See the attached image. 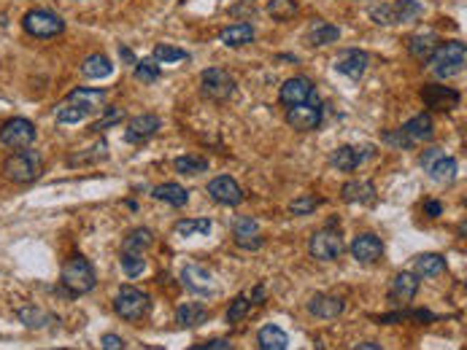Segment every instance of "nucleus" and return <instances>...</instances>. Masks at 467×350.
I'll use <instances>...</instances> for the list:
<instances>
[{
    "label": "nucleus",
    "mask_w": 467,
    "mask_h": 350,
    "mask_svg": "<svg viewBox=\"0 0 467 350\" xmlns=\"http://www.w3.org/2000/svg\"><path fill=\"white\" fill-rule=\"evenodd\" d=\"M103 100H106V92H103V89H74L71 95L65 97V103L57 105L54 119H57L60 127L79 124V121L89 119V116L100 108Z\"/></svg>",
    "instance_id": "obj_1"
},
{
    "label": "nucleus",
    "mask_w": 467,
    "mask_h": 350,
    "mask_svg": "<svg viewBox=\"0 0 467 350\" xmlns=\"http://www.w3.org/2000/svg\"><path fill=\"white\" fill-rule=\"evenodd\" d=\"M41 173H44V159H41L36 148H16L3 165V175L11 183H19V186L38 181Z\"/></svg>",
    "instance_id": "obj_2"
},
{
    "label": "nucleus",
    "mask_w": 467,
    "mask_h": 350,
    "mask_svg": "<svg viewBox=\"0 0 467 350\" xmlns=\"http://www.w3.org/2000/svg\"><path fill=\"white\" fill-rule=\"evenodd\" d=\"M465 57L467 48L462 41H451V43H443L432 51V57L427 62L432 65V71L438 78H454L465 71Z\"/></svg>",
    "instance_id": "obj_3"
},
{
    "label": "nucleus",
    "mask_w": 467,
    "mask_h": 350,
    "mask_svg": "<svg viewBox=\"0 0 467 350\" xmlns=\"http://www.w3.org/2000/svg\"><path fill=\"white\" fill-rule=\"evenodd\" d=\"M95 267L86 262L84 256H74L68 264L62 267V286L71 291L74 297H84L95 289Z\"/></svg>",
    "instance_id": "obj_4"
},
{
    "label": "nucleus",
    "mask_w": 467,
    "mask_h": 350,
    "mask_svg": "<svg viewBox=\"0 0 467 350\" xmlns=\"http://www.w3.org/2000/svg\"><path fill=\"white\" fill-rule=\"evenodd\" d=\"M22 30L33 38H54L65 33V19L46 9H33L22 16Z\"/></svg>",
    "instance_id": "obj_5"
},
{
    "label": "nucleus",
    "mask_w": 467,
    "mask_h": 350,
    "mask_svg": "<svg viewBox=\"0 0 467 350\" xmlns=\"http://www.w3.org/2000/svg\"><path fill=\"white\" fill-rule=\"evenodd\" d=\"M149 307H151V299H149L146 291L133 289V286H122V289L116 291L114 310L124 321H141L149 313Z\"/></svg>",
    "instance_id": "obj_6"
},
{
    "label": "nucleus",
    "mask_w": 467,
    "mask_h": 350,
    "mask_svg": "<svg viewBox=\"0 0 467 350\" xmlns=\"http://www.w3.org/2000/svg\"><path fill=\"white\" fill-rule=\"evenodd\" d=\"M181 283L192 294H197V297H214V294H219V280H216V275L211 272L209 267L203 264H186L181 269Z\"/></svg>",
    "instance_id": "obj_7"
},
{
    "label": "nucleus",
    "mask_w": 467,
    "mask_h": 350,
    "mask_svg": "<svg viewBox=\"0 0 467 350\" xmlns=\"http://www.w3.org/2000/svg\"><path fill=\"white\" fill-rule=\"evenodd\" d=\"M33 140H36L33 121L22 119V116H14V119L0 124V143L3 145H9V148H27Z\"/></svg>",
    "instance_id": "obj_8"
},
{
    "label": "nucleus",
    "mask_w": 467,
    "mask_h": 350,
    "mask_svg": "<svg viewBox=\"0 0 467 350\" xmlns=\"http://www.w3.org/2000/svg\"><path fill=\"white\" fill-rule=\"evenodd\" d=\"M376 157V148L373 145H338L330 154V165L341 173H351L359 165H365L368 159Z\"/></svg>",
    "instance_id": "obj_9"
},
{
    "label": "nucleus",
    "mask_w": 467,
    "mask_h": 350,
    "mask_svg": "<svg viewBox=\"0 0 467 350\" xmlns=\"http://www.w3.org/2000/svg\"><path fill=\"white\" fill-rule=\"evenodd\" d=\"M200 89H203V95L206 97H211V100L219 103V100L233 97L235 78L227 71H221V68H209V71L200 76Z\"/></svg>",
    "instance_id": "obj_10"
},
{
    "label": "nucleus",
    "mask_w": 467,
    "mask_h": 350,
    "mask_svg": "<svg viewBox=\"0 0 467 350\" xmlns=\"http://www.w3.org/2000/svg\"><path fill=\"white\" fill-rule=\"evenodd\" d=\"M346 242L338 232L332 230H321L311 237V256L319 259V262H335L338 256H343Z\"/></svg>",
    "instance_id": "obj_11"
},
{
    "label": "nucleus",
    "mask_w": 467,
    "mask_h": 350,
    "mask_svg": "<svg viewBox=\"0 0 467 350\" xmlns=\"http://www.w3.org/2000/svg\"><path fill=\"white\" fill-rule=\"evenodd\" d=\"M286 121H289V127H295L297 133L316 130V127L321 124V108L316 105V103L289 105V110H286Z\"/></svg>",
    "instance_id": "obj_12"
},
{
    "label": "nucleus",
    "mask_w": 467,
    "mask_h": 350,
    "mask_svg": "<svg viewBox=\"0 0 467 350\" xmlns=\"http://www.w3.org/2000/svg\"><path fill=\"white\" fill-rule=\"evenodd\" d=\"M206 189H209L211 200L219 202V205H238V202L243 200L241 186H238V181L230 178V175H219V178H214Z\"/></svg>",
    "instance_id": "obj_13"
},
{
    "label": "nucleus",
    "mask_w": 467,
    "mask_h": 350,
    "mask_svg": "<svg viewBox=\"0 0 467 350\" xmlns=\"http://www.w3.org/2000/svg\"><path fill=\"white\" fill-rule=\"evenodd\" d=\"M351 256L357 259L359 264H376L383 256V242L376 235H370V232L357 235L354 242H351Z\"/></svg>",
    "instance_id": "obj_14"
},
{
    "label": "nucleus",
    "mask_w": 467,
    "mask_h": 350,
    "mask_svg": "<svg viewBox=\"0 0 467 350\" xmlns=\"http://www.w3.org/2000/svg\"><path fill=\"white\" fill-rule=\"evenodd\" d=\"M233 240L246 248V251H257L262 245V232L254 218H235L233 221Z\"/></svg>",
    "instance_id": "obj_15"
},
{
    "label": "nucleus",
    "mask_w": 467,
    "mask_h": 350,
    "mask_svg": "<svg viewBox=\"0 0 467 350\" xmlns=\"http://www.w3.org/2000/svg\"><path fill=\"white\" fill-rule=\"evenodd\" d=\"M421 100H424V105H430V108L451 110V108H456V103H459V92H454V89H448V86H443V84H427L421 89Z\"/></svg>",
    "instance_id": "obj_16"
},
{
    "label": "nucleus",
    "mask_w": 467,
    "mask_h": 350,
    "mask_svg": "<svg viewBox=\"0 0 467 350\" xmlns=\"http://www.w3.org/2000/svg\"><path fill=\"white\" fill-rule=\"evenodd\" d=\"M368 65H370V57L362 48H348V51H343V54L335 60V71L357 81V78H362V73L368 71Z\"/></svg>",
    "instance_id": "obj_17"
},
{
    "label": "nucleus",
    "mask_w": 467,
    "mask_h": 350,
    "mask_svg": "<svg viewBox=\"0 0 467 350\" xmlns=\"http://www.w3.org/2000/svg\"><path fill=\"white\" fill-rule=\"evenodd\" d=\"M313 97V84L303 78V76H297V78H289V81H283L281 86V103L283 105H300V103H308Z\"/></svg>",
    "instance_id": "obj_18"
},
{
    "label": "nucleus",
    "mask_w": 467,
    "mask_h": 350,
    "mask_svg": "<svg viewBox=\"0 0 467 350\" xmlns=\"http://www.w3.org/2000/svg\"><path fill=\"white\" fill-rule=\"evenodd\" d=\"M418 275L416 272H400L397 278H394L392 289H389V299L397 304H408L413 302V297H416L418 291Z\"/></svg>",
    "instance_id": "obj_19"
},
{
    "label": "nucleus",
    "mask_w": 467,
    "mask_h": 350,
    "mask_svg": "<svg viewBox=\"0 0 467 350\" xmlns=\"http://www.w3.org/2000/svg\"><path fill=\"white\" fill-rule=\"evenodd\" d=\"M160 116H154V113H144V116H136V119L130 121V127H127V133L124 138L130 140V143H141V140H146L151 135L160 130Z\"/></svg>",
    "instance_id": "obj_20"
},
{
    "label": "nucleus",
    "mask_w": 467,
    "mask_h": 350,
    "mask_svg": "<svg viewBox=\"0 0 467 350\" xmlns=\"http://www.w3.org/2000/svg\"><path fill=\"white\" fill-rule=\"evenodd\" d=\"M308 313L316 315V318H324V321L338 318L343 313V299L341 297H327V294H313L311 302H308Z\"/></svg>",
    "instance_id": "obj_21"
},
{
    "label": "nucleus",
    "mask_w": 467,
    "mask_h": 350,
    "mask_svg": "<svg viewBox=\"0 0 467 350\" xmlns=\"http://www.w3.org/2000/svg\"><path fill=\"white\" fill-rule=\"evenodd\" d=\"M341 197L346 202H362V205H370L376 202V186L370 181H348L341 189Z\"/></svg>",
    "instance_id": "obj_22"
},
{
    "label": "nucleus",
    "mask_w": 467,
    "mask_h": 350,
    "mask_svg": "<svg viewBox=\"0 0 467 350\" xmlns=\"http://www.w3.org/2000/svg\"><path fill=\"white\" fill-rule=\"evenodd\" d=\"M400 130L406 133V138L411 140V143H416V140H430L432 133H435L432 119L427 116V113H418V116H413V119H408Z\"/></svg>",
    "instance_id": "obj_23"
},
{
    "label": "nucleus",
    "mask_w": 467,
    "mask_h": 350,
    "mask_svg": "<svg viewBox=\"0 0 467 350\" xmlns=\"http://www.w3.org/2000/svg\"><path fill=\"white\" fill-rule=\"evenodd\" d=\"M176 321H179V326L181 329H195V326H200V324L209 321V310H206L203 304H195V302L179 304V310H176Z\"/></svg>",
    "instance_id": "obj_24"
},
{
    "label": "nucleus",
    "mask_w": 467,
    "mask_h": 350,
    "mask_svg": "<svg viewBox=\"0 0 467 350\" xmlns=\"http://www.w3.org/2000/svg\"><path fill=\"white\" fill-rule=\"evenodd\" d=\"M151 197L160 200V202H168V205H173V207H184L186 200H189L186 189L184 186H179V183H160V186L151 189Z\"/></svg>",
    "instance_id": "obj_25"
},
{
    "label": "nucleus",
    "mask_w": 467,
    "mask_h": 350,
    "mask_svg": "<svg viewBox=\"0 0 467 350\" xmlns=\"http://www.w3.org/2000/svg\"><path fill=\"white\" fill-rule=\"evenodd\" d=\"M435 48H438V36H435V33H421V36L408 38V51L421 62L430 60Z\"/></svg>",
    "instance_id": "obj_26"
},
{
    "label": "nucleus",
    "mask_w": 467,
    "mask_h": 350,
    "mask_svg": "<svg viewBox=\"0 0 467 350\" xmlns=\"http://www.w3.org/2000/svg\"><path fill=\"white\" fill-rule=\"evenodd\" d=\"M413 272L418 278H435V275L446 272V259L441 254H421L413 262Z\"/></svg>",
    "instance_id": "obj_27"
},
{
    "label": "nucleus",
    "mask_w": 467,
    "mask_h": 350,
    "mask_svg": "<svg viewBox=\"0 0 467 350\" xmlns=\"http://www.w3.org/2000/svg\"><path fill=\"white\" fill-rule=\"evenodd\" d=\"M219 41L224 43V46H246V43H251L254 41V27L251 24H233V27H227V30H221Z\"/></svg>",
    "instance_id": "obj_28"
},
{
    "label": "nucleus",
    "mask_w": 467,
    "mask_h": 350,
    "mask_svg": "<svg viewBox=\"0 0 467 350\" xmlns=\"http://www.w3.org/2000/svg\"><path fill=\"white\" fill-rule=\"evenodd\" d=\"M456 173H459V162L446 157V154L441 159H435L430 168H427V175H430L432 181H454Z\"/></svg>",
    "instance_id": "obj_29"
},
{
    "label": "nucleus",
    "mask_w": 467,
    "mask_h": 350,
    "mask_svg": "<svg viewBox=\"0 0 467 350\" xmlns=\"http://www.w3.org/2000/svg\"><path fill=\"white\" fill-rule=\"evenodd\" d=\"M257 342L262 350H286L289 348V337H286L278 326H262L257 334Z\"/></svg>",
    "instance_id": "obj_30"
},
{
    "label": "nucleus",
    "mask_w": 467,
    "mask_h": 350,
    "mask_svg": "<svg viewBox=\"0 0 467 350\" xmlns=\"http://www.w3.org/2000/svg\"><path fill=\"white\" fill-rule=\"evenodd\" d=\"M111 71H114V65L106 54H89L81 65V73L86 78H106V76H111Z\"/></svg>",
    "instance_id": "obj_31"
},
{
    "label": "nucleus",
    "mask_w": 467,
    "mask_h": 350,
    "mask_svg": "<svg viewBox=\"0 0 467 350\" xmlns=\"http://www.w3.org/2000/svg\"><path fill=\"white\" fill-rule=\"evenodd\" d=\"M338 38H341V30H338L335 24H327V22H316L313 24V30L308 33L311 46H327V43H335Z\"/></svg>",
    "instance_id": "obj_32"
},
{
    "label": "nucleus",
    "mask_w": 467,
    "mask_h": 350,
    "mask_svg": "<svg viewBox=\"0 0 467 350\" xmlns=\"http://www.w3.org/2000/svg\"><path fill=\"white\" fill-rule=\"evenodd\" d=\"M297 11H300L297 0H271L268 3V14H271L276 22H289V19L297 16Z\"/></svg>",
    "instance_id": "obj_33"
},
{
    "label": "nucleus",
    "mask_w": 467,
    "mask_h": 350,
    "mask_svg": "<svg viewBox=\"0 0 467 350\" xmlns=\"http://www.w3.org/2000/svg\"><path fill=\"white\" fill-rule=\"evenodd\" d=\"M211 224L209 218H184V221H179L176 224V235H181V237H192V235H209L211 232Z\"/></svg>",
    "instance_id": "obj_34"
},
{
    "label": "nucleus",
    "mask_w": 467,
    "mask_h": 350,
    "mask_svg": "<svg viewBox=\"0 0 467 350\" xmlns=\"http://www.w3.org/2000/svg\"><path fill=\"white\" fill-rule=\"evenodd\" d=\"M16 315H19V321L30 329H44V326H49V321H54V315L44 313V310H38V307H30V304L22 307Z\"/></svg>",
    "instance_id": "obj_35"
},
{
    "label": "nucleus",
    "mask_w": 467,
    "mask_h": 350,
    "mask_svg": "<svg viewBox=\"0 0 467 350\" xmlns=\"http://www.w3.org/2000/svg\"><path fill=\"white\" fill-rule=\"evenodd\" d=\"M176 170L181 173V175H195V173H203V170H209V159L197 157V154H186V157H179L176 162Z\"/></svg>",
    "instance_id": "obj_36"
},
{
    "label": "nucleus",
    "mask_w": 467,
    "mask_h": 350,
    "mask_svg": "<svg viewBox=\"0 0 467 350\" xmlns=\"http://www.w3.org/2000/svg\"><path fill=\"white\" fill-rule=\"evenodd\" d=\"M394 22H413L418 14H421V6L416 0H397L392 6Z\"/></svg>",
    "instance_id": "obj_37"
},
{
    "label": "nucleus",
    "mask_w": 467,
    "mask_h": 350,
    "mask_svg": "<svg viewBox=\"0 0 467 350\" xmlns=\"http://www.w3.org/2000/svg\"><path fill=\"white\" fill-rule=\"evenodd\" d=\"M151 245V232L149 230H133L127 237H124V245H122V251H144V248H149Z\"/></svg>",
    "instance_id": "obj_38"
},
{
    "label": "nucleus",
    "mask_w": 467,
    "mask_h": 350,
    "mask_svg": "<svg viewBox=\"0 0 467 350\" xmlns=\"http://www.w3.org/2000/svg\"><path fill=\"white\" fill-rule=\"evenodd\" d=\"M122 269L127 278H138V275L146 269V262H144L136 251H122Z\"/></svg>",
    "instance_id": "obj_39"
},
{
    "label": "nucleus",
    "mask_w": 467,
    "mask_h": 350,
    "mask_svg": "<svg viewBox=\"0 0 467 350\" xmlns=\"http://www.w3.org/2000/svg\"><path fill=\"white\" fill-rule=\"evenodd\" d=\"M186 57H189V54H186L184 48L165 46V43L154 46V54H151V60L154 62H181V60H186Z\"/></svg>",
    "instance_id": "obj_40"
},
{
    "label": "nucleus",
    "mask_w": 467,
    "mask_h": 350,
    "mask_svg": "<svg viewBox=\"0 0 467 350\" xmlns=\"http://www.w3.org/2000/svg\"><path fill=\"white\" fill-rule=\"evenodd\" d=\"M248 307H251V299L248 297H235L233 304L227 307V324H238V321H243L248 315Z\"/></svg>",
    "instance_id": "obj_41"
},
{
    "label": "nucleus",
    "mask_w": 467,
    "mask_h": 350,
    "mask_svg": "<svg viewBox=\"0 0 467 350\" xmlns=\"http://www.w3.org/2000/svg\"><path fill=\"white\" fill-rule=\"evenodd\" d=\"M136 78L138 81H146V84H154V78H160V65L154 60H138Z\"/></svg>",
    "instance_id": "obj_42"
},
{
    "label": "nucleus",
    "mask_w": 467,
    "mask_h": 350,
    "mask_svg": "<svg viewBox=\"0 0 467 350\" xmlns=\"http://www.w3.org/2000/svg\"><path fill=\"white\" fill-rule=\"evenodd\" d=\"M316 207H319V200H316V197H300V200H292L289 213H295V216H308V213H313Z\"/></svg>",
    "instance_id": "obj_43"
},
{
    "label": "nucleus",
    "mask_w": 467,
    "mask_h": 350,
    "mask_svg": "<svg viewBox=\"0 0 467 350\" xmlns=\"http://www.w3.org/2000/svg\"><path fill=\"white\" fill-rule=\"evenodd\" d=\"M383 143L394 145V148H411V140L406 138V133L403 130H397V133H383Z\"/></svg>",
    "instance_id": "obj_44"
},
{
    "label": "nucleus",
    "mask_w": 467,
    "mask_h": 350,
    "mask_svg": "<svg viewBox=\"0 0 467 350\" xmlns=\"http://www.w3.org/2000/svg\"><path fill=\"white\" fill-rule=\"evenodd\" d=\"M443 154H446L443 148H427V151L421 154V159H418V162H421V168L427 170V168H430V165H432V162H435V159H441Z\"/></svg>",
    "instance_id": "obj_45"
},
{
    "label": "nucleus",
    "mask_w": 467,
    "mask_h": 350,
    "mask_svg": "<svg viewBox=\"0 0 467 350\" xmlns=\"http://www.w3.org/2000/svg\"><path fill=\"white\" fill-rule=\"evenodd\" d=\"M119 119H122V110L116 108V110H114V113H109V116H103V119H100V121H95V127H92V130H98V133H100V130H106V127H111L114 121H119Z\"/></svg>",
    "instance_id": "obj_46"
},
{
    "label": "nucleus",
    "mask_w": 467,
    "mask_h": 350,
    "mask_svg": "<svg viewBox=\"0 0 467 350\" xmlns=\"http://www.w3.org/2000/svg\"><path fill=\"white\" fill-rule=\"evenodd\" d=\"M100 348H106V350H122L124 348V342H122V337H116V334H106V337L100 339Z\"/></svg>",
    "instance_id": "obj_47"
},
{
    "label": "nucleus",
    "mask_w": 467,
    "mask_h": 350,
    "mask_svg": "<svg viewBox=\"0 0 467 350\" xmlns=\"http://www.w3.org/2000/svg\"><path fill=\"white\" fill-rule=\"evenodd\" d=\"M197 348L200 350H230L233 348V345H230V342H227V339H209V342H203V345H197Z\"/></svg>",
    "instance_id": "obj_48"
},
{
    "label": "nucleus",
    "mask_w": 467,
    "mask_h": 350,
    "mask_svg": "<svg viewBox=\"0 0 467 350\" xmlns=\"http://www.w3.org/2000/svg\"><path fill=\"white\" fill-rule=\"evenodd\" d=\"M424 213L430 218H438L443 213V205L441 202H435V200H427V202H424Z\"/></svg>",
    "instance_id": "obj_49"
},
{
    "label": "nucleus",
    "mask_w": 467,
    "mask_h": 350,
    "mask_svg": "<svg viewBox=\"0 0 467 350\" xmlns=\"http://www.w3.org/2000/svg\"><path fill=\"white\" fill-rule=\"evenodd\" d=\"M251 302H257V304L265 302V289H262V286H257V289H254V299H251Z\"/></svg>",
    "instance_id": "obj_50"
},
{
    "label": "nucleus",
    "mask_w": 467,
    "mask_h": 350,
    "mask_svg": "<svg viewBox=\"0 0 467 350\" xmlns=\"http://www.w3.org/2000/svg\"><path fill=\"white\" fill-rule=\"evenodd\" d=\"M368 348L378 350L381 345H378V342H359V345H357V350H368Z\"/></svg>",
    "instance_id": "obj_51"
},
{
    "label": "nucleus",
    "mask_w": 467,
    "mask_h": 350,
    "mask_svg": "<svg viewBox=\"0 0 467 350\" xmlns=\"http://www.w3.org/2000/svg\"><path fill=\"white\" fill-rule=\"evenodd\" d=\"M119 51H122V57H124V60H127V62H130V65H133V62H138L136 57H133V54H130V51H127V48H124V46L119 48Z\"/></svg>",
    "instance_id": "obj_52"
}]
</instances>
